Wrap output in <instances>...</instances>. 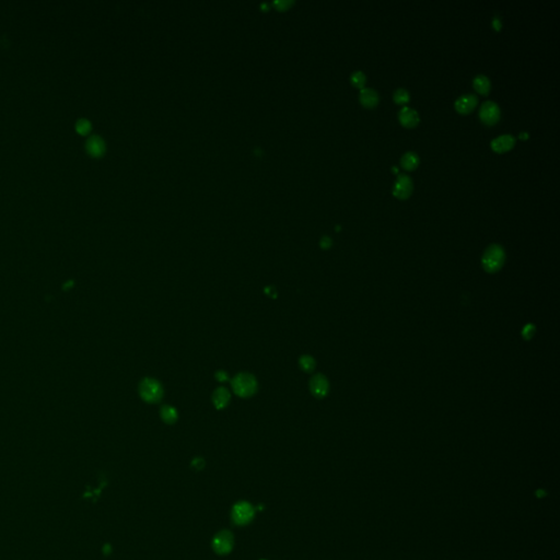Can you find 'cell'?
<instances>
[{"label": "cell", "mask_w": 560, "mask_h": 560, "mask_svg": "<svg viewBox=\"0 0 560 560\" xmlns=\"http://www.w3.org/2000/svg\"><path fill=\"white\" fill-rule=\"evenodd\" d=\"M232 388L237 395L241 397H248L256 392L257 383L252 374L240 373L233 379Z\"/></svg>", "instance_id": "2"}, {"label": "cell", "mask_w": 560, "mask_h": 560, "mask_svg": "<svg viewBox=\"0 0 560 560\" xmlns=\"http://www.w3.org/2000/svg\"><path fill=\"white\" fill-rule=\"evenodd\" d=\"M359 101H360L361 105L365 108H374L377 107L380 101L379 93L375 90L370 88H363L360 90V94H359Z\"/></svg>", "instance_id": "11"}, {"label": "cell", "mask_w": 560, "mask_h": 560, "mask_svg": "<svg viewBox=\"0 0 560 560\" xmlns=\"http://www.w3.org/2000/svg\"><path fill=\"white\" fill-rule=\"evenodd\" d=\"M473 86L476 92H478L479 94L487 96L491 90V82L489 78L485 74H478L473 80Z\"/></svg>", "instance_id": "14"}, {"label": "cell", "mask_w": 560, "mask_h": 560, "mask_svg": "<svg viewBox=\"0 0 560 560\" xmlns=\"http://www.w3.org/2000/svg\"><path fill=\"white\" fill-rule=\"evenodd\" d=\"M528 137H529V136H528V133H525V132H521V133H520V138H521V139H524V140H525Z\"/></svg>", "instance_id": "23"}, {"label": "cell", "mask_w": 560, "mask_h": 560, "mask_svg": "<svg viewBox=\"0 0 560 560\" xmlns=\"http://www.w3.org/2000/svg\"><path fill=\"white\" fill-rule=\"evenodd\" d=\"M505 260V249L498 244H492L485 250L481 262L485 269L489 273H495L503 267Z\"/></svg>", "instance_id": "1"}, {"label": "cell", "mask_w": 560, "mask_h": 560, "mask_svg": "<svg viewBox=\"0 0 560 560\" xmlns=\"http://www.w3.org/2000/svg\"><path fill=\"white\" fill-rule=\"evenodd\" d=\"M88 152L93 157H100L102 156L105 151V144L103 139L100 136H91L86 144Z\"/></svg>", "instance_id": "13"}, {"label": "cell", "mask_w": 560, "mask_h": 560, "mask_svg": "<svg viewBox=\"0 0 560 560\" xmlns=\"http://www.w3.org/2000/svg\"><path fill=\"white\" fill-rule=\"evenodd\" d=\"M233 547V536L228 531H222L216 535L214 539V549L218 554L224 555L231 551Z\"/></svg>", "instance_id": "7"}, {"label": "cell", "mask_w": 560, "mask_h": 560, "mask_svg": "<svg viewBox=\"0 0 560 560\" xmlns=\"http://www.w3.org/2000/svg\"><path fill=\"white\" fill-rule=\"evenodd\" d=\"M500 114L499 105L492 101H487L480 107L479 119L487 126H495L500 120Z\"/></svg>", "instance_id": "5"}, {"label": "cell", "mask_w": 560, "mask_h": 560, "mask_svg": "<svg viewBox=\"0 0 560 560\" xmlns=\"http://www.w3.org/2000/svg\"><path fill=\"white\" fill-rule=\"evenodd\" d=\"M310 389L313 395L316 397H323L329 392V382L322 374H316L310 382Z\"/></svg>", "instance_id": "12"}, {"label": "cell", "mask_w": 560, "mask_h": 560, "mask_svg": "<svg viewBox=\"0 0 560 560\" xmlns=\"http://www.w3.org/2000/svg\"><path fill=\"white\" fill-rule=\"evenodd\" d=\"M160 413L162 419L168 423H173L178 419V413L172 406H163Z\"/></svg>", "instance_id": "18"}, {"label": "cell", "mask_w": 560, "mask_h": 560, "mask_svg": "<svg viewBox=\"0 0 560 560\" xmlns=\"http://www.w3.org/2000/svg\"><path fill=\"white\" fill-rule=\"evenodd\" d=\"M393 100L398 105H405L411 101V94H409V92L406 89L399 88L393 94Z\"/></svg>", "instance_id": "17"}, {"label": "cell", "mask_w": 560, "mask_h": 560, "mask_svg": "<svg viewBox=\"0 0 560 560\" xmlns=\"http://www.w3.org/2000/svg\"><path fill=\"white\" fill-rule=\"evenodd\" d=\"M140 396L148 403H157L163 395L161 384L155 379H145L140 383Z\"/></svg>", "instance_id": "3"}, {"label": "cell", "mask_w": 560, "mask_h": 560, "mask_svg": "<svg viewBox=\"0 0 560 560\" xmlns=\"http://www.w3.org/2000/svg\"><path fill=\"white\" fill-rule=\"evenodd\" d=\"M76 129L79 133L86 135L91 130V123L86 119H81L76 123Z\"/></svg>", "instance_id": "20"}, {"label": "cell", "mask_w": 560, "mask_h": 560, "mask_svg": "<svg viewBox=\"0 0 560 560\" xmlns=\"http://www.w3.org/2000/svg\"><path fill=\"white\" fill-rule=\"evenodd\" d=\"M398 120L402 126L406 128H414L420 123L419 114L412 107L404 106L398 113Z\"/></svg>", "instance_id": "9"}, {"label": "cell", "mask_w": 560, "mask_h": 560, "mask_svg": "<svg viewBox=\"0 0 560 560\" xmlns=\"http://www.w3.org/2000/svg\"><path fill=\"white\" fill-rule=\"evenodd\" d=\"M331 244H332V240H331L330 238H327V237H325V238H323V239H322V242H321V245H322V247H324V248H327V247H330V246H331Z\"/></svg>", "instance_id": "22"}, {"label": "cell", "mask_w": 560, "mask_h": 560, "mask_svg": "<svg viewBox=\"0 0 560 560\" xmlns=\"http://www.w3.org/2000/svg\"><path fill=\"white\" fill-rule=\"evenodd\" d=\"M254 516V509L247 503H239L233 508L232 517L239 525H244L252 521Z\"/></svg>", "instance_id": "6"}, {"label": "cell", "mask_w": 560, "mask_h": 560, "mask_svg": "<svg viewBox=\"0 0 560 560\" xmlns=\"http://www.w3.org/2000/svg\"><path fill=\"white\" fill-rule=\"evenodd\" d=\"M393 172H395V173H397V172H398V170H397L396 168H393Z\"/></svg>", "instance_id": "24"}, {"label": "cell", "mask_w": 560, "mask_h": 560, "mask_svg": "<svg viewBox=\"0 0 560 560\" xmlns=\"http://www.w3.org/2000/svg\"><path fill=\"white\" fill-rule=\"evenodd\" d=\"M414 190L413 180L406 174H399L393 186V195L397 199L406 200L412 196Z\"/></svg>", "instance_id": "4"}, {"label": "cell", "mask_w": 560, "mask_h": 560, "mask_svg": "<svg viewBox=\"0 0 560 560\" xmlns=\"http://www.w3.org/2000/svg\"><path fill=\"white\" fill-rule=\"evenodd\" d=\"M477 104H478V98L475 94H465V95L459 96L456 100L454 103V107L457 113L462 115H467L475 110V107L477 106Z\"/></svg>", "instance_id": "8"}, {"label": "cell", "mask_w": 560, "mask_h": 560, "mask_svg": "<svg viewBox=\"0 0 560 560\" xmlns=\"http://www.w3.org/2000/svg\"><path fill=\"white\" fill-rule=\"evenodd\" d=\"M350 82H352V85L355 88L361 90L364 88L365 82H366L365 74L362 71H355L352 74V77H350Z\"/></svg>", "instance_id": "19"}, {"label": "cell", "mask_w": 560, "mask_h": 560, "mask_svg": "<svg viewBox=\"0 0 560 560\" xmlns=\"http://www.w3.org/2000/svg\"><path fill=\"white\" fill-rule=\"evenodd\" d=\"M515 143H516V139L514 136L503 135L492 140L490 147L492 149V151H495L496 153H505L510 151V150H512L515 146Z\"/></svg>", "instance_id": "10"}, {"label": "cell", "mask_w": 560, "mask_h": 560, "mask_svg": "<svg viewBox=\"0 0 560 560\" xmlns=\"http://www.w3.org/2000/svg\"><path fill=\"white\" fill-rule=\"evenodd\" d=\"M300 364H301V368H302L304 371H312L314 365H315L313 359L311 357H308V356H304V357L301 358Z\"/></svg>", "instance_id": "21"}, {"label": "cell", "mask_w": 560, "mask_h": 560, "mask_svg": "<svg viewBox=\"0 0 560 560\" xmlns=\"http://www.w3.org/2000/svg\"><path fill=\"white\" fill-rule=\"evenodd\" d=\"M230 400V393L227 389L220 388L214 393V404L217 408H224Z\"/></svg>", "instance_id": "16"}, {"label": "cell", "mask_w": 560, "mask_h": 560, "mask_svg": "<svg viewBox=\"0 0 560 560\" xmlns=\"http://www.w3.org/2000/svg\"><path fill=\"white\" fill-rule=\"evenodd\" d=\"M420 163V158L416 152L408 151L400 158V165L406 171H414Z\"/></svg>", "instance_id": "15"}]
</instances>
